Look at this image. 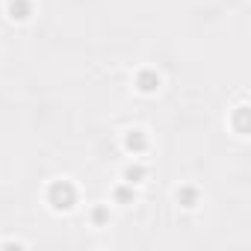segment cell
I'll return each instance as SVG.
<instances>
[{"instance_id": "cell-1", "label": "cell", "mask_w": 251, "mask_h": 251, "mask_svg": "<svg viewBox=\"0 0 251 251\" xmlns=\"http://www.w3.org/2000/svg\"><path fill=\"white\" fill-rule=\"evenodd\" d=\"M50 204L56 207V210H68L71 204H74V186L68 183V180H59V183H53L50 186Z\"/></svg>"}, {"instance_id": "cell-2", "label": "cell", "mask_w": 251, "mask_h": 251, "mask_svg": "<svg viewBox=\"0 0 251 251\" xmlns=\"http://www.w3.org/2000/svg\"><path fill=\"white\" fill-rule=\"evenodd\" d=\"M33 15V3L30 0H9V18L12 21H27Z\"/></svg>"}, {"instance_id": "cell-3", "label": "cell", "mask_w": 251, "mask_h": 251, "mask_svg": "<svg viewBox=\"0 0 251 251\" xmlns=\"http://www.w3.org/2000/svg\"><path fill=\"white\" fill-rule=\"evenodd\" d=\"M124 145H127V151H133V154H142L148 148V139H145L142 130H130L127 136H124Z\"/></svg>"}, {"instance_id": "cell-4", "label": "cell", "mask_w": 251, "mask_h": 251, "mask_svg": "<svg viewBox=\"0 0 251 251\" xmlns=\"http://www.w3.org/2000/svg\"><path fill=\"white\" fill-rule=\"evenodd\" d=\"M136 86H139V92L151 95V92H157V89H160V77H157L154 71H142V74L136 77Z\"/></svg>"}, {"instance_id": "cell-5", "label": "cell", "mask_w": 251, "mask_h": 251, "mask_svg": "<svg viewBox=\"0 0 251 251\" xmlns=\"http://www.w3.org/2000/svg\"><path fill=\"white\" fill-rule=\"evenodd\" d=\"M124 177H127V183H139V180L145 177V169H142V166H127Z\"/></svg>"}, {"instance_id": "cell-6", "label": "cell", "mask_w": 251, "mask_h": 251, "mask_svg": "<svg viewBox=\"0 0 251 251\" xmlns=\"http://www.w3.org/2000/svg\"><path fill=\"white\" fill-rule=\"evenodd\" d=\"M177 201H183V207H192L195 204V189H180L177 192Z\"/></svg>"}, {"instance_id": "cell-7", "label": "cell", "mask_w": 251, "mask_h": 251, "mask_svg": "<svg viewBox=\"0 0 251 251\" xmlns=\"http://www.w3.org/2000/svg\"><path fill=\"white\" fill-rule=\"evenodd\" d=\"M245 112H248L245 106H239V112H236V130L239 133H245Z\"/></svg>"}, {"instance_id": "cell-8", "label": "cell", "mask_w": 251, "mask_h": 251, "mask_svg": "<svg viewBox=\"0 0 251 251\" xmlns=\"http://www.w3.org/2000/svg\"><path fill=\"white\" fill-rule=\"evenodd\" d=\"M115 198H118V201H127V198H130V192H127V189H124V186H121V189L115 192Z\"/></svg>"}]
</instances>
